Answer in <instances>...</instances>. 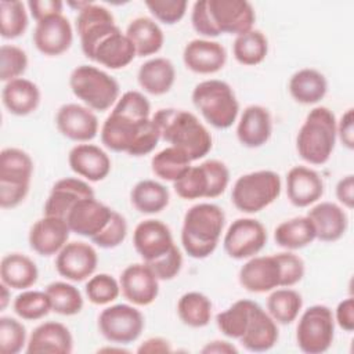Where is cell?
Masks as SVG:
<instances>
[{
  "label": "cell",
  "mask_w": 354,
  "mask_h": 354,
  "mask_svg": "<svg viewBox=\"0 0 354 354\" xmlns=\"http://www.w3.org/2000/svg\"><path fill=\"white\" fill-rule=\"evenodd\" d=\"M101 142L113 152L131 156L151 153L160 140L158 126L151 118L148 98L136 90L122 94L101 126Z\"/></svg>",
  "instance_id": "cell-1"
},
{
  "label": "cell",
  "mask_w": 354,
  "mask_h": 354,
  "mask_svg": "<svg viewBox=\"0 0 354 354\" xmlns=\"http://www.w3.org/2000/svg\"><path fill=\"white\" fill-rule=\"evenodd\" d=\"M254 21V8L246 0H199L191 11L192 28L205 37L239 36L253 29Z\"/></svg>",
  "instance_id": "cell-2"
},
{
  "label": "cell",
  "mask_w": 354,
  "mask_h": 354,
  "mask_svg": "<svg viewBox=\"0 0 354 354\" xmlns=\"http://www.w3.org/2000/svg\"><path fill=\"white\" fill-rule=\"evenodd\" d=\"M152 120L159 129L160 140L183 151L191 162L210 152L212 134L194 113L177 108H162L155 112Z\"/></svg>",
  "instance_id": "cell-3"
},
{
  "label": "cell",
  "mask_w": 354,
  "mask_h": 354,
  "mask_svg": "<svg viewBox=\"0 0 354 354\" xmlns=\"http://www.w3.org/2000/svg\"><path fill=\"white\" fill-rule=\"evenodd\" d=\"M225 214L214 203H196L184 214L181 243L185 253L192 259H206L217 248Z\"/></svg>",
  "instance_id": "cell-4"
},
{
  "label": "cell",
  "mask_w": 354,
  "mask_h": 354,
  "mask_svg": "<svg viewBox=\"0 0 354 354\" xmlns=\"http://www.w3.org/2000/svg\"><path fill=\"white\" fill-rule=\"evenodd\" d=\"M335 113L326 106L313 108L296 136V151L310 165H324L329 160L337 140Z\"/></svg>",
  "instance_id": "cell-5"
},
{
  "label": "cell",
  "mask_w": 354,
  "mask_h": 354,
  "mask_svg": "<svg viewBox=\"0 0 354 354\" xmlns=\"http://www.w3.org/2000/svg\"><path fill=\"white\" fill-rule=\"evenodd\" d=\"M192 102L203 119L216 129H228L239 113V102L232 87L218 79L198 83L192 90Z\"/></svg>",
  "instance_id": "cell-6"
},
{
  "label": "cell",
  "mask_w": 354,
  "mask_h": 354,
  "mask_svg": "<svg viewBox=\"0 0 354 354\" xmlns=\"http://www.w3.org/2000/svg\"><path fill=\"white\" fill-rule=\"evenodd\" d=\"M73 95L87 108L98 112L108 111L119 100L120 87L115 77L93 65H79L69 76Z\"/></svg>",
  "instance_id": "cell-7"
},
{
  "label": "cell",
  "mask_w": 354,
  "mask_h": 354,
  "mask_svg": "<svg viewBox=\"0 0 354 354\" xmlns=\"http://www.w3.org/2000/svg\"><path fill=\"white\" fill-rule=\"evenodd\" d=\"M33 160L19 148H4L0 152V206L17 207L29 192Z\"/></svg>",
  "instance_id": "cell-8"
},
{
  "label": "cell",
  "mask_w": 354,
  "mask_h": 354,
  "mask_svg": "<svg viewBox=\"0 0 354 354\" xmlns=\"http://www.w3.org/2000/svg\"><path fill=\"white\" fill-rule=\"evenodd\" d=\"M281 188L282 183L278 173L257 170L238 177L231 191V201L242 213H257L279 196Z\"/></svg>",
  "instance_id": "cell-9"
},
{
  "label": "cell",
  "mask_w": 354,
  "mask_h": 354,
  "mask_svg": "<svg viewBox=\"0 0 354 354\" xmlns=\"http://www.w3.org/2000/svg\"><path fill=\"white\" fill-rule=\"evenodd\" d=\"M230 183V170L221 160L209 159L198 166H191L173 183L176 194L187 201L220 196Z\"/></svg>",
  "instance_id": "cell-10"
},
{
  "label": "cell",
  "mask_w": 354,
  "mask_h": 354,
  "mask_svg": "<svg viewBox=\"0 0 354 354\" xmlns=\"http://www.w3.org/2000/svg\"><path fill=\"white\" fill-rule=\"evenodd\" d=\"M333 337L335 318L329 307L314 304L304 310L296 326V343L303 353L322 354L329 350Z\"/></svg>",
  "instance_id": "cell-11"
},
{
  "label": "cell",
  "mask_w": 354,
  "mask_h": 354,
  "mask_svg": "<svg viewBox=\"0 0 354 354\" xmlns=\"http://www.w3.org/2000/svg\"><path fill=\"white\" fill-rule=\"evenodd\" d=\"M145 326L144 315L130 304H113L98 315V330L105 340L113 344H130L136 342Z\"/></svg>",
  "instance_id": "cell-12"
},
{
  "label": "cell",
  "mask_w": 354,
  "mask_h": 354,
  "mask_svg": "<svg viewBox=\"0 0 354 354\" xmlns=\"http://www.w3.org/2000/svg\"><path fill=\"white\" fill-rule=\"evenodd\" d=\"M267 243V230L256 218H236L228 227L223 245L225 253L235 260L256 256Z\"/></svg>",
  "instance_id": "cell-13"
},
{
  "label": "cell",
  "mask_w": 354,
  "mask_h": 354,
  "mask_svg": "<svg viewBox=\"0 0 354 354\" xmlns=\"http://www.w3.org/2000/svg\"><path fill=\"white\" fill-rule=\"evenodd\" d=\"M133 245L147 264L159 260L176 246L170 228L156 218H148L137 224L133 232Z\"/></svg>",
  "instance_id": "cell-14"
},
{
  "label": "cell",
  "mask_w": 354,
  "mask_h": 354,
  "mask_svg": "<svg viewBox=\"0 0 354 354\" xmlns=\"http://www.w3.org/2000/svg\"><path fill=\"white\" fill-rule=\"evenodd\" d=\"M98 254L86 242L73 241L66 243L55 257L57 272L68 281L82 282L90 278L97 270Z\"/></svg>",
  "instance_id": "cell-15"
},
{
  "label": "cell",
  "mask_w": 354,
  "mask_h": 354,
  "mask_svg": "<svg viewBox=\"0 0 354 354\" xmlns=\"http://www.w3.org/2000/svg\"><path fill=\"white\" fill-rule=\"evenodd\" d=\"M241 286L252 293H266L281 288L282 271L275 254L253 256L239 270Z\"/></svg>",
  "instance_id": "cell-16"
},
{
  "label": "cell",
  "mask_w": 354,
  "mask_h": 354,
  "mask_svg": "<svg viewBox=\"0 0 354 354\" xmlns=\"http://www.w3.org/2000/svg\"><path fill=\"white\" fill-rule=\"evenodd\" d=\"M119 285L124 299L134 306H149L159 295V279L144 261L127 266L120 274Z\"/></svg>",
  "instance_id": "cell-17"
},
{
  "label": "cell",
  "mask_w": 354,
  "mask_h": 354,
  "mask_svg": "<svg viewBox=\"0 0 354 354\" xmlns=\"http://www.w3.org/2000/svg\"><path fill=\"white\" fill-rule=\"evenodd\" d=\"M112 213L113 209L97 201L95 196L83 198L72 206L65 221L71 232L91 239L105 228Z\"/></svg>",
  "instance_id": "cell-18"
},
{
  "label": "cell",
  "mask_w": 354,
  "mask_h": 354,
  "mask_svg": "<svg viewBox=\"0 0 354 354\" xmlns=\"http://www.w3.org/2000/svg\"><path fill=\"white\" fill-rule=\"evenodd\" d=\"M55 126L65 138L76 142H88L98 133V119L94 111L75 102L58 108Z\"/></svg>",
  "instance_id": "cell-19"
},
{
  "label": "cell",
  "mask_w": 354,
  "mask_h": 354,
  "mask_svg": "<svg viewBox=\"0 0 354 354\" xmlns=\"http://www.w3.org/2000/svg\"><path fill=\"white\" fill-rule=\"evenodd\" d=\"M136 55L133 43L116 25L94 44L87 58L108 69H122L130 65Z\"/></svg>",
  "instance_id": "cell-20"
},
{
  "label": "cell",
  "mask_w": 354,
  "mask_h": 354,
  "mask_svg": "<svg viewBox=\"0 0 354 354\" xmlns=\"http://www.w3.org/2000/svg\"><path fill=\"white\" fill-rule=\"evenodd\" d=\"M72 41V25L65 15L57 14L36 22L33 30V44L43 55H61L69 50Z\"/></svg>",
  "instance_id": "cell-21"
},
{
  "label": "cell",
  "mask_w": 354,
  "mask_h": 354,
  "mask_svg": "<svg viewBox=\"0 0 354 354\" xmlns=\"http://www.w3.org/2000/svg\"><path fill=\"white\" fill-rule=\"evenodd\" d=\"M71 230L65 218L57 216H43L29 230V246L40 256H53L68 243Z\"/></svg>",
  "instance_id": "cell-22"
},
{
  "label": "cell",
  "mask_w": 354,
  "mask_h": 354,
  "mask_svg": "<svg viewBox=\"0 0 354 354\" xmlns=\"http://www.w3.org/2000/svg\"><path fill=\"white\" fill-rule=\"evenodd\" d=\"M115 26V18L108 8L88 1V4L83 7L76 17V30L83 54L87 57L94 44Z\"/></svg>",
  "instance_id": "cell-23"
},
{
  "label": "cell",
  "mask_w": 354,
  "mask_h": 354,
  "mask_svg": "<svg viewBox=\"0 0 354 354\" xmlns=\"http://www.w3.org/2000/svg\"><path fill=\"white\" fill-rule=\"evenodd\" d=\"M183 61L194 73L210 75L221 71L227 62V51L221 43L207 39H194L184 47Z\"/></svg>",
  "instance_id": "cell-24"
},
{
  "label": "cell",
  "mask_w": 354,
  "mask_h": 354,
  "mask_svg": "<svg viewBox=\"0 0 354 354\" xmlns=\"http://www.w3.org/2000/svg\"><path fill=\"white\" fill-rule=\"evenodd\" d=\"M68 163L77 176L97 183L108 177L111 171V158L108 153L94 144H77L68 153Z\"/></svg>",
  "instance_id": "cell-25"
},
{
  "label": "cell",
  "mask_w": 354,
  "mask_h": 354,
  "mask_svg": "<svg viewBox=\"0 0 354 354\" xmlns=\"http://www.w3.org/2000/svg\"><path fill=\"white\" fill-rule=\"evenodd\" d=\"M279 337L277 322L271 315L254 301L245 333L239 339L243 348L252 353H263L271 350Z\"/></svg>",
  "instance_id": "cell-26"
},
{
  "label": "cell",
  "mask_w": 354,
  "mask_h": 354,
  "mask_svg": "<svg viewBox=\"0 0 354 354\" xmlns=\"http://www.w3.org/2000/svg\"><path fill=\"white\" fill-rule=\"evenodd\" d=\"M286 195L296 207H307L324 195V180L307 166H295L286 174Z\"/></svg>",
  "instance_id": "cell-27"
},
{
  "label": "cell",
  "mask_w": 354,
  "mask_h": 354,
  "mask_svg": "<svg viewBox=\"0 0 354 354\" xmlns=\"http://www.w3.org/2000/svg\"><path fill=\"white\" fill-rule=\"evenodd\" d=\"M73 350L71 330L61 322L47 321L37 325L26 343L28 354H69Z\"/></svg>",
  "instance_id": "cell-28"
},
{
  "label": "cell",
  "mask_w": 354,
  "mask_h": 354,
  "mask_svg": "<svg viewBox=\"0 0 354 354\" xmlns=\"http://www.w3.org/2000/svg\"><path fill=\"white\" fill-rule=\"evenodd\" d=\"M94 195V189L88 185V183L75 178L65 177L54 183L50 195L44 203L43 213L46 216H57L65 218L72 206L83 199L91 198Z\"/></svg>",
  "instance_id": "cell-29"
},
{
  "label": "cell",
  "mask_w": 354,
  "mask_h": 354,
  "mask_svg": "<svg viewBox=\"0 0 354 354\" xmlns=\"http://www.w3.org/2000/svg\"><path fill=\"white\" fill-rule=\"evenodd\" d=\"M272 134V119L267 108L249 105L243 109L238 126V141L246 148L263 147Z\"/></svg>",
  "instance_id": "cell-30"
},
{
  "label": "cell",
  "mask_w": 354,
  "mask_h": 354,
  "mask_svg": "<svg viewBox=\"0 0 354 354\" xmlns=\"http://www.w3.org/2000/svg\"><path fill=\"white\" fill-rule=\"evenodd\" d=\"M314 228L317 239L322 242H336L347 231L348 218L342 206L333 202H319L306 214Z\"/></svg>",
  "instance_id": "cell-31"
},
{
  "label": "cell",
  "mask_w": 354,
  "mask_h": 354,
  "mask_svg": "<svg viewBox=\"0 0 354 354\" xmlns=\"http://www.w3.org/2000/svg\"><path fill=\"white\" fill-rule=\"evenodd\" d=\"M40 98L41 94L37 84L25 77L7 82L1 90L3 105L15 116H26L35 112Z\"/></svg>",
  "instance_id": "cell-32"
},
{
  "label": "cell",
  "mask_w": 354,
  "mask_h": 354,
  "mask_svg": "<svg viewBox=\"0 0 354 354\" xmlns=\"http://www.w3.org/2000/svg\"><path fill=\"white\" fill-rule=\"evenodd\" d=\"M140 87L152 95H163L170 91L176 80V69L170 59L155 57L145 61L137 73Z\"/></svg>",
  "instance_id": "cell-33"
},
{
  "label": "cell",
  "mask_w": 354,
  "mask_h": 354,
  "mask_svg": "<svg viewBox=\"0 0 354 354\" xmlns=\"http://www.w3.org/2000/svg\"><path fill=\"white\" fill-rule=\"evenodd\" d=\"M288 90L296 102L313 105L326 95L328 82L319 71L314 68H303L290 76Z\"/></svg>",
  "instance_id": "cell-34"
},
{
  "label": "cell",
  "mask_w": 354,
  "mask_h": 354,
  "mask_svg": "<svg viewBox=\"0 0 354 354\" xmlns=\"http://www.w3.org/2000/svg\"><path fill=\"white\" fill-rule=\"evenodd\" d=\"M0 277L10 289L24 290L36 283L39 270L30 257L22 253H8L1 259Z\"/></svg>",
  "instance_id": "cell-35"
},
{
  "label": "cell",
  "mask_w": 354,
  "mask_h": 354,
  "mask_svg": "<svg viewBox=\"0 0 354 354\" xmlns=\"http://www.w3.org/2000/svg\"><path fill=\"white\" fill-rule=\"evenodd\" d=\"M126 35L133 43L138 57H148L156 54L163 43L165 35L158 22L148 17H138L130 21Z\"/></svg>",
  "instance_id": "cell-36"
},
{
  "label": "cell",
  "mask_w": 354,
  "mask_h": 354,
  "mask_svg": "<svg viewBox=\"0 0 354 354\" xmlns=\"http://www.w3.org/2000/svg\"><path fill=\"white\" fill-rule=\"evenodd\" d=\"M274 239L286 250H297L313 243L317 235L311 220L307 216H299L282 221L274 231Z\"/></svg>",
  "instance_id": "cell-37"
},
{
  "label": "cell",
  "mask_w": 354,
  "mask_h": 354,
  "mask_svg": "<svg viewBox=\"0 0 354 354\" xmlns=\"http://www.w3.org/2000/svg\"><path fill=\"white\" fill-rule=\"evenodd\" d=\"M131 205L144 214H155L166 209L170 201L169 189L155 180L138 181L130 192Z\"/></svg>",
  "instance_id": "cell-38"
},
{
  "label": "cell",
  "mask_w": 354,
  "mask_h": 354,
  "mask_svg": "<svg viewBox=\"0 0 354 354\" xmlns=\"http://www.w3.org/2000/svg\"><path fill=\"white\" fill-rule=\"evenodd\" d=\"M303 307L301 295L290 288L271 290L267 297V310L271 318L281 325H289L299 317Z\"/></svg>",
  "instance_id": "cell-39"
},
{
  "label": "cell",
  "mask_w": 354,
  "mask_h": 354,
  "mask_svg": "<svg viewBox=\"0 0 354 354\" xmlns=\"http://www.w3.org/2000/svg\"><path fill=\"white\" fill-rule=\"evenodd\" d=\"M212 301L201 292H187L177 303L180 321L189 328H203L212 319Z\"/></svg>",
  "instance_id": "cell-40"
},
{
  "label": "cell",
  "mask_w": 354,
  "mask_h": 354,
  "mask_svg": "<svg viewBox=\"0 0 354 354\" xmlns=\"http://www.w3.org/2000/svg\"><path fill=\"white\" fill-rule=\"evenodd\" d=\"M235 59L246 66L259 65L268 53V40L259 29H250L235 37L232 44Z\"/></svg>",
  "instance_id": "cell-41"
},
{
  "label": "cell",
  "mask_w": 354,
  "mask_h": 354,
  "mask_svg": "<svg viewBox=\"0 0 354 354\" xmlns=\"http://www.w3.org/2000/svg\"><path fill=\"white\" fill-rule=\"evenodd\" d=\"M191 167V159L178 148L167 147L151 159L152 173L165 180L174 183Z\"/></svg>",
  "instance_id": "cell-42"
},
{
  "label": "cell",
  "mask_w": 354,
  "mask_h": 354,
  "mask_svg": "<svg viewBox=\"0 0 354 354\" xmlns=\"http://www.w3.org/2000/svg\"><path fill=\"white\" fill-rule=\"evenodd\" d=\"M253 304V300L241 299L232 303L227 310L218 313L216 315V324L220 332L230 339L239 340L246 330Z\"/></svg>",
  "instance_id": "cell-43"
},
{
  "label": "cell",
  "mask_w": 354,
  "mask_h": 354,
  "mask_svg": "<svg viewBox=\"0 0 354 354\" xmlns=\"http://www.w3.org/2000/svg\"><path fill=\"white\" fill-rule=\"evenodd\" d=\"M51 301V311L59 315H76L83 308V296L80 290L68 282H51L46 288Z\"/></svg>",
  "instance_id": "cell-44"
},
{
  "label": "cell",
  "mask_w": 354,
  "mask_h": 354,
  "mask_svg": "<svg viewBox=\"0 0 354 354\" xmlns=\"http://www.w3.org/2000/svg\"><path fill=\"white\" fill-rule=\"evenodd\" d=\"M28 14L25 4L19 0L0 1V33L3 39L12 40L25 33L28 29Z\"/></svg>",
  "instance_id": "cell-45"
},
{
  "label": "cell",
  "mask_w": 354,
  "mask_h": 354,
  "mask_svg": "<svg viewBox=\"0 0 354 354\" xmlns=\"http://www.w3.org/2000/svg\"><path fill=\"white\" fill-rule=\"evenodd\" d=\"M12 308L19 318L36 321L44 318L51 311V301L46 290H25L14 299Z\"/></svg>",
  "instance_id": "cell-46"
},
{
  "label": "cell",
  "mask_w": 354,
  "mask_h": 354,
  "mask_svg": "<svg viewBox=\"0 0 354 354\" xmlns=\"http://www.w3.org/2000/svg\"><path fill=\"white\" fill-rule=\"evenodd\" d=\"M88 301L95 306L112 303L120 295V285L112 275L101 272L91 275L84 286Z\"/></svg>",
  "instance_id": "cell-47"
},
{
  "label": "cell",
  "mask_w": 354,
  "mask_h": 354,
  "mask_svg": "<svg viewBox=\"0 0 354 354\" xmlns=\"http://www.w3.org/2000/svg\"><path fill=\"white\" fill-rule=\"evenodd\" d=\"M26 329L15 318H0V353L18 354L26 344Z\"/></svg>",
  "instance_id": "cell-48"
},
{
  "label": "cell",
  "mask_w": 354,
  "mask_h": 354,
  "mask_svg": "<svg viewBox=\"0 0 354 354\" xmlns=\"http://www.w3.org/2000/svg\"><path fill=\"white\" fill-rule=\"evenodd\" d=\"M0 79L6 83L21 77L28 68V55L18 46L3 44L0 48Z\"/></svg>",
  "instance_id": "cell-49"
},
{
  "label": "cell",
  "mask_w": 354,
  "mask_h": 354,
  "mask_svg": "<svg viewBox=\"0 0 354 354\" xmlns=\"http://www.w3.org/2000/svg\"><path fill=\"white\" fill-rule=\"evenodd\" d=\"M126 235H127L126 218L120 213L113 210L105 228L98 235L91 238V242L102 249H113L124 241Z\"/></svg>",
  "instance_id": "cell-50"
},
{
  "label": "cell",
  "mask_w": 354,
  "mask_h": 354,
  "mask_svg": "<svg viewBox=\"0 0 354 354\" xmlns=\"http://www.w3.org/2000/svg\"><path fill=\"white\" fill-rule=\"evenodd\" d=\"M145 6L155 19L165 25H174L184 18L188 3L185 0H148Z\"/></svg>",
  "instance_id": "cell-51"
},
{
  "label": "cell",
  "mask_w": 354,
  "mask_h": 354,
  "mask_svg": "<svg viewBox=\"0 0 354 354\" xmlns=\"http://www.w3.org/2000/svg\"><path fill=\"white\" fill-rule=\"evenodd\" d=\"M277 257L279 260L282 271L281 288H290L303 279L306 267L300 256L295 254L293 252H281L277 253Z\"/></svg>",
  "instance_id": "cell-52"
},
{
  "label": "cell",
  "mask_w": 354,
  "mask_h": 354,
  "mask_svg": "<svg viewBox=\"0 0 354 354\" xmlns=\"http://www.w3.org/2000/svg\"><path fill=\"white\" fill-rule=\"evenodd\" d=\"M147 264V263H145ZM155 272L159 281H170L178 275L183 267V254L177 246H174L167 254L160 257L156 261L148 264Z\"/></svg>",
  "instance_id": "cell-53"
},
{
  "label": "cell",
  "mask_w": 354,
  "mask_h": 354,
  "mask_svg": "<svg viewBox=\"0 0 354 354\" xmlns=\"http://www.w3.org/2000/svg\"><path fill=\"white\" fill-rule=\"evenodd\" d=\"M26 6L36 22L51 15L62 14L64 8V3L59 0H29Z\"/></svg>",
  "instance_id": "cell-54"
},
{
  "label": "cell",
  "mask_w": 354,
  "mask_h": 354,
  "mask_svg": "<svg viewBox=\"0 0 354 354\" xmlns=\"http://www.w3.org/2000/svg\"><path fill=\"white\" fill-rule=\"evenodd\" d=\"M337 138L347 149L354 148V109L348 108L336 123Z\"/></svg>",
  "instance_id": "cell-55"
},
{
  "label": "cell",
  "mask_w": 354,
  "mask_h": 354,
  "mask_svg": "<svg viewBox=\"0 0 354 354\" xmlns=\"http://www.w3.org/2000/svg\"><path fill=\"white\" fill-rule=\"evenodd\" d=\"M335 322L346 332H351L354 329V299L347 297L342 300L335 313Z\"/></svg>",
  "instance_id": "cell-56"
},
{
  "label": "cell",
  "mask_w": 354,
  "mask_h": 354,
  "mask_svg": "<svg viewBox=\"0 0 354 354\" xmlns=\"http://www.w3.org/2000/svg\"><path fill=\"white\" fill-rule=\"evenodd\" d=\"M336 198L346 209H353L354 206V176L347 174L342 177L335 188Z\"/></svg>",
  "instance_id": "cell-57"
},
{
  "label": "cell",
  "mask_w": 354,
  "mask_h": 354,
  "mask_svg": "<svg viewBox=\"0 0 354 354\" xmlns=\"http://www.w3.org/2000/svg\"><path fill=\"white\" fill-rule=\"evenodd\" d=\"M171 346L170 342L163 337H149L140 344L137 353H170Z\"/></svg>",
  "instance_id": "cell-58"
},
{
  "label": "cell",
  "mask_w": 354,
  "mask_h": 354,
  "mask_svg": "<svg viewBox=\"0 0 354 354\" xmlns=\"http://www.w3.org/2000/svg\"><path fill=\"white\" fill-rule=\"evenodd\" d=\"M202 353L205 354H210V353H216V354H236L238 353V348L231 344L230 342H225V340H214V342H209L202 350Z\"/></svg>",
  "instance_id": "cell-59"
},
{
  "label": "cell",
  "mask_w": 354,
  "mask_h": 354,
  "mask_svg": "<svg viewBox=\"0 0 354 354\" xmlns=\"http://www.w3.org/2000/svg\"><path fill=\"white\" fill-rule=\"evenodd\" d=\"M0 290H1V296H0V308L6 310V307L10 303V288L1 282L0 285Z\"/></svg>",
  "instance_id": "cell-60"
},
{
  "label": "cell",
  "mask_w": 354,
  "mask_h": 354,
  "mask_svg": "<svg viewBox=\"0 0 354 354\" xmlns=\"http://www.w3.org/2000/svg\"><path fill=\"white\" fill-rule=\"evenodd\" d=\"M98 351H118V353H127L124 348H122V347H119V348H112V347H104V348H101V350H98Z\"/></svg>",
  "instance_id": "cell-61"
}]
</instances>
